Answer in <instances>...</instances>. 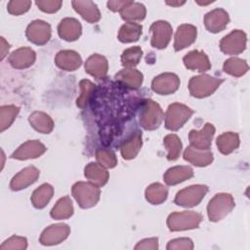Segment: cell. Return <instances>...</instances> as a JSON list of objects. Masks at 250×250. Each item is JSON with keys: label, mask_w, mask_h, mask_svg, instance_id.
<instances>
[{"label": "cell", "mask_w": 250, "mask_h": 250, "mask_svg": "<svg viewBox=\"0 0 250 250\" xmlns=\"http://www.w3.org/2000/svg\"><path fill=\"white\" fill-rule=\"evenodd\" d=\"M71 193L78 203L83 208L94 207L100 200L101 190L99 187L88 182H77L72 186Z\"/></svg>", "instance_id": "obj_1"}, {"label": "cell", "mask_w": 250, "mask_h": 250, "mask_svg": "<svg viewBox=\"0 0 250 250\" xmlns=\"http://www.w3.org/2000/svg\"><path fill=\"white\" fill-rule=\"evenodd\" d=\"M164 119V113L160 105L154 101L145 100L141 104L140 124L145 130L157 129Z\"/></svg>", "instance_id": "obj_2"}, {"label": "cell", "mask_w": 250, "mask_h": 250, "mask_svg": "<svg viewBox=\"0 0 250 250\" xmlns=\"http://www.w3.org/2000/svg\"><path fill=\"white\" fill-rule=\"evenodd\" d=\"M234 199L229 193H217L207 205V214L211 222H219L234 208Z\"/></svg>", "instance_id": "obj_3"}, {"label": "cell", "mask_w": 250, "mask_h": 250, "mask_svg": "<svg viewBox=\"0 0 250 250\" xmlns=\"http://www.w3.org/2000/svg\"><path fill=\"white\" fill-rule=\"evenodd\" d=\"M202 219V215L194 211L174 212L167 218V227L171 231L193 229L199 227Z\"/></svg>", "instance_id": "obj_4"}, {"label": "cell", "mask_w": 250, "mask_h": 250, "mask_svg": "<svg viewBox=\"0 0 250 250\" xmlns=\"http://www.w3.org/2000/svg\"><path fill=\"white\" fill-rule=\"evenodd\" d=\"M223 83L221 78L208 74L193 76L188 82V90L192 97L202 99L212 95Z\"/></svg>", "instance_id": "obj_5"}, {"label": "cell", "mask_w": 250, "mask_h": 250, "mask_svg": "<svg viewBox=\"0 0 250 250\" xmlns=\"http://www.w3.org/2000/svg\"><path fill=\"white\" fill-rule=\"evenodd\" d=\"M193 110L186 104L180 103L171 104L164 115L165 127L170 131H177L191 117Z\"/></svg>", "instance_id": "obj_6"}, {"label": "cell", "mask_w": 250, "mask_h": 250, "mask_svg": "<svg viewBox=\"0 0 250 250\" xmlns=\"http://www.w3.org/2000/svg\"><path fill=\"white\" fill-rule=\"evenodd\" d=\"M208 191L205 185H192L177 192L174 202L182 207L190 208L198 205Z\"/></svg>", "instance_id": "obj_7"}, {"label": "cell", "mask_w": 250, "mask_h": 250, "mask_svg": "<svg viewBox=\"0 0 250 250\" xmlns=\"http://www.w3.org/2000/svg\"><path fill=\"white\" fill-rule=\"evenodd\" d=\"M247 37L244 31L235 29L223 37L220 42V49L227 55H238L246 48Z\"/></svg>", "instance_id": "obj_8"}, {"label": "cell", "mask_w": 250, "mask_h": 250, "mask_svg": "<svg viewBox=\"0 0 250 250\" xmlns=\"http://www.w3.org/2000/svg\"><path fill=\"white\" fill-rule=\"evenodd\" d=\"M149 30L152 33L150 44L153 48L164 49L168 46L173 33L172 26L168 21H154L150 25Z\"/></svg>", "instance_id": "obj_9"}, {"label": "cell", "mask_w": 250, "mask_h": 250, "mask_svg": "<svg viewBox=\"0 0 250 250\" xmlns=\"http://www.w3.org/2000/svg\"><path fill=\"white\" fill-rule=\"evenodd\" d=\"M51 34V25L41 20H36L30 22L25 31L27 39L36 45H45L50 40Z\"/></svg>", "instance_id": "obj_10"}, {"label": "cell", "mask_w": 250, "mask_h": 250, "mask_svg": "<svg viewBox=\"0 0 250 250\" xmlns=\"http://www.w3.org/2000/svg\"><path fill=\"white\" fill-rule=\"evenodd\" d=\"M70 233V228L65 224L51 225L46 228L39 238L41 244L50 246L56 245L65 240Z\"/></svg>", "instance_id": "obj_11"}, {"label": "cell", "mask_w": 250, "mask_h": 250, "mask_svg": "<svg viewBox=\"0 0 250 250\" xmlns=\"http://www.w3.org/2000/svg\"><path fill=\"white\" fill-rule=\"evenodd\" d=\"M180 86V79L175 73L165 72L154 77L151 89L159 95H170L175 93Z\"/></svg>", "instance_id": "obj_12"}, {"label": "cell", "mask_w": 250, "mask_h": 250, "mask_svg": "<svg viewBox=\"0 0 250 250\" xmlns=\"http://www.w3.org/2000/svg\"><path fill=\"white\" fill-rule=\"evenodd\" d=\"M215 131V127L211 123H206L199 131L191 130L188 134L190 146L197 149H209Z\"/></svg>", "instance_id": "obj_13"}, {"label": "cell", "mask_w": 250, "mask_h": 250, "mask_svg": "<svg viewBox=\"0 0 250 250\" xmlns=\"http://www.w3.org/2000/svg\"><path fill=\"white\" fill-rule=\"evenodd\" d=\"M46 146L38 140H30L21 145L11 155L12 158L18 160H26L37 158L46 151Z\"/></svg>", "instance_id": "obj_14"}, {"label": "cell", "mask_w": 250, "mask_h": 250, "mask_svg": "<svg viewBox=\"0 0 250 250\" xmlns=\"http://www.w3.org/2000/svg\"><path fill=\"white\" fill-rule=\"evenodd\" d=\"M229 21V14L227 11L221 8H217L208 12L204 17L205 27L212 33H218L224 30L227 27Z\"/></svg>", "instance_id": "obj_15"}, {"label": "cell", "mask_w": 250, "mask_h": 250, "mask_svg": "<svg viewBox=\"0 0 250 250\" xmlns=\"http://www.w3.org/2000/svg\"><path fill=\"white\" fill-rule=\"evenodd\" d=\"M39 174V170L34 166H28L21 170L12 178L10 183L11 189L18 191L26 188L28 186L32 185L37 181Z\"/></svg>", "instance_id": "obj_16"}, {"label": "cell", "mask_w": 250, "mask_h": 250, "mask_svg": "<svg viewBox=\"0 0 250 250\" xmlns=\"http://www.w3.org/2000/svg\"><path fill=\"white\" fill-rule=\"evenodd\" d=\"M197 36V29L194 25L184 23L178 26L177 31L175 33V41H174V49L175 51H181L186 49L194 43Z\"/></svg>", "instance_id": "obj_17"}, {"label": "cell", "mask_w": 250, "mask_h": 250, "mask_svg": "<svg viewBox=\"0 0 250 250\" xmlns=\"http://www.w3.org/2000/svg\"><path fill=\"white\" fill-rule=\"evenodd\" d=\"M10 64L17 69H24L31 66L35 60V52L28 47H21L15 50L8 58Z\"/></svg>", "instance_id": "obj_18"}, {"label": "cell", "mask_w": 250, "mask_h": 250, "mask_svg": "<svg viewBox=\"0 0 250 250\" xmlns=\"http://www.w3.org/2000/svg\"><path fill=\"white\" fill-rule=\"evenodd\" d=\"M59 36L68 42L77 40L82 33L81 23L73 18H65L58 25Z\"/></svg>", "instance_id": "obj_19"}, {"label": "cell", "mask_w": 250, "mask_h": 250, "mask_svg": "<svg viewBox=\"0 0 250 250\" xmlns=\"http://www.w3.org/2000/svg\"><path fill=\"white\" fill-rule=\"evenodd\" d=\"M56 65L65 71H74L80 67L82 59L80 55L72 50L60 51L55 58Z\"/></svg>", "instance_id": "obj_20"}, {"label": "cell", "mask_w": 250, "mask_h": 250, "mask_svg": "<svg viewBox=\"0 0 250 250\" xmlns=\"http://www.w3.org/2000/svg\"><path fill=\"white\" fill-rule=\"evenodd\" d=\"M183 62L185 66L190 70L205 72L211 68L210 61L207 55L202 51L194 50L188 53L183 58Z\"/></svg>", "instance_id": "obj_21"}, {"label": "cell", "mask_w": 250, "mask_h": 250, "mask_svg": "<svg viewBox=\"0 0 250 250\" xmlns=\"http://www.w3.org/2000/svg\"><path fill=\"white\" fill-rule=\"evenodd\" d=\"M85 70L96 79H104L108 70V62L105 57L94 54L85 62Z\"/></svg>", "instance_id": "obj_22"}, {"label": "cell", "mask_w": 250, "mask_h": 250, "mask_svg": "<svg viewBox=\"0 0 250 250\" xmlns=\"http://www.w3.org/2000/svg\"><path fill=\"white\" fill-rule=\"evenodd\" d=\"M114 78L120 86L135 90L141 87L144 80V75L136 68H124L117 72Z\"/></svg>", "instance_id": "obj_23"}, {"label": "cell", "mask_w": 250, "mask_h": 250, "mask_svg": "<svg viewBox=\"0 0 250 250\" xmlns=\"http://www.w3.org/2000/svg\"><path fill=\"white\" fill-rule=\"evenodd\" d=\"M73 9L88 22L94 23L100 21L101 13L93 1L89 0H76L71 2Z\"/></svg>", "instance_id": "obj_24"}, {"label": "cell", "mask_w": 250, "mask_h": 250, "mask_svg": "<svg viewBox=\"0 0 250 250\" xmlns=\"http://www.w3.org/2000/svg\"><path fill=\"white\" fill-rule=\"evenodd\" d=\"M184 159L194 166L205 167L212 163L213 153L210 149H197L189 146L184 151Z\"/></svg>", "instance_id": "obj_25"}, {"label": "cell", "mask_w": 250, "mask_h": 250, "mask_svg": "<svg viewBox=\"0 0 250 250\" xmlns=\"http://www.w3.org/2000/svg\"><path fill=\"white\" fill-rule=\"evenodd\" d=\"M84 175L90 183L101 188L104 186L109 178V174L106 168L99 164L98 162H90L84 168Z\"/></svg>", "instance_id": "obj_26"}, {"label": "cell", "mask_w": 250, "mask_h": 250, "mask_svg": "<svg viewBox=\"0 0 250 250\" xmlns=\"http://www.w3.org/2000/svg\"><path fill=\"white\" fill-rule=\"evenodd\" d=\"M193 177V170L189 166H174L169 168L164 176L163 180L168 186H175L183 183Z\"/></svg>", "instance_id": "obj_27"}, {"label": "cell", "mask_w": 250, "mask_h": 250, "mask_svg": "<svg viewBox=\"0 0 250 250\" xmlns=\"http://www.w3.org/2000/svg\"><path fill=\"white\" fill-rule=\"evenodd\" d=\"M143 145L142 133L140 131L134 132L126 141L120 146V152L124 159L130 160L135 158L141 150Z\"/></svg>", "instance_id": "obj_28"}, {"label": "cell", "mask_w": 250, "mask_h": 250, "mask_svg": "<svg viewBox=\"0 0 250 250\" xmlns=\"http://www.w3.org/2000/svg\"><path fill=\"white\" fill-rule=\"evenodd\" d=\"M28 121L37 132L42 134H49L54 129L53 119L50 115L42 111L32 112L28 117Z\"/></svg>", "instance_id": "obj_29"}, {"label": "cell", "mask_w": 250, "mask_h": 250, "mask_svg": "<svg viewBox=\"0 0 250 250\" xmlns=\"http://www.w3.org/2000/svg\"><path fill=\"white\" fill-rule=\"evenodd\" d=\"M119 13L124 21L134 22L136 21H143L146 18V10L142 3L130 1Z\"/></svg>", "instance_id": "obj_30"}, {"label": "cell", "mask_w": 250, "mask_h": 250, "mask_svg": "<svg viewBox=\"0 0 250 250\" xmlns=\"http://www.w3.org/2000/svg\"><path fill=\"white\" fill-rule=\"evenodd\" d=\"M217 146L221 153L229 154L239 146V137L234 132H225L217 138Z\"/></svg>", "instance_id": "obj_31"}, {"label": "cell", "mask_w": 250, "mask_h": 250, "mask_svg": "<svg viewBox=\"0 0 250 250\" xmlns=\"http://www.w3.org/2000/svg\"><path fill=\"white\" fill-rule=\"evenodd\" d=\"M53 194L54 188L49 184H43L33 191L30 200L35 208L42 209L49 203Z\"/></svg>", "instance_id": "obj_32"}, {"label": "cell", "mask_w": 250, "mask_h": 250, "mask_svg": "<svg viewBox=\"0 0 250 250\" xmlns=\"http://www.w3.org/2000/svg\"><path fill=\"white\" fill-rule=\"evenodd\" d=\"M73 204L69 196L60 198L51 210V217L55 220H65L72 216Z\"/></svg>", "instance_id": "obj_33"}, {"label": "cell", "mask_w": 250, "mask_h": 250, "mask_svg": "<svg viewBox=\"0 0 250 250\" xmlns=\"http://www.w3.org/2000/svg\"><path fill=\"white\" fill-rule=\"evenodd\" d=\"M143 32V26L136 22L124 23L118 31V39L122 43L138 41Z\"/></svg>", "instance_id": "obj_34"}, {"label": "cell", "mask_w": 250, "mask_h": 250, "mask_svg": "<svg viewBox=\"0 0 250 250\" xmlns=\"http://www.w3.org/2000/svg\"><path fill=\"white\" fill-rule=\"evenodd\" d=\"M145 195L146 199L150 204L158 205L163 203L167 199L168 188L159 183H153L146 188Z\"/></svg>", "instance_id": "obj_35"}, {"label": "cell", "mask_w": 250, "mask_h": 250, "mask_svg": "<svg viewBox=\"0 0 250 250\" xmlns=\"http://www.w3.org/2000/svg\"><path fill=\"white\" fill-rule=\"evenodd\" d=\"M249 69L245 60L239 58H229L224 62V71L231 76L240 77Z\"/></svg>", "instance_id": "obj_36"}, {"label": "cell", "mask_w": 250, "mask_h": 250, "mask_svg": "<svg viewBox=\"0 0 250 250\" xmlns=\"http://www.w3.org/2000/svg\"><path fill=\"white\" fill-rule=\"evenodd\" d=\"M79 87L81 90V94L76 100V105L79 108H85L88 105L91 99L93 98L97 90V86L90 80L83 79L80 81Z\"/></svg>", "instance_id": "obj_37"}, {"label": "cell", "mask_w": 250, "mask_h": 250, "mask_svg": "<svg viewBox=\"0 0 250 250\" xmlns=\"http://www.w3.org/2000/svg\"><path fill=\"white\" fill-rule=\"evenodd\" d=\"M163 144L168 151L167 159L170 161L177 160L181 154L183 146L180 138L175 134H169L164 138Z\"/></svg>", "instance_id": "obj_38"}, {"label": "cell", "mask_w": 250, "mask_h": 250, "mask_svg": "<svg viewBox=\"0 0 250 250\" xmlns=\"http://www.w3.org/2000/svg\"><path fill=\"white\" fill-rule=\"evenodd\" d=\"M143 57V50L139 46L130 47L123 51L121 55V63L125 68H134Z\"/></svg>", "instance_id": "obj_39"}, {"label": "cell", "mask_w": 250, "mask_h": 250, "mask_svg": "<svg viewBox=\"0 0 250 250\" xmlns=\"http://www.w3.org/2000/svg\"><path fill=\"white\" fill-rule=\"evenodd\" d=\"M20 112V107L14 104L2 105L0 107V131L8 129Z\"/></svg>", "instance_id": "obj_40"}, {"label": "cell", "mask_w": 250, "mask_h": 250, "mask_svg": "<svg viewBox=\"0 0 250 250\" xmlns=\"http://www.w3.org/2000/svg\"><path fill=\"white\" fill-rule=\"evenodd\" d=\"M96 159L99 164L106 169L113 168L117 165V158L113 151L106 148H99L96 151Z\"/></svg>", "instance_id": "obj_41"}, {"label": "cell", "mask_w": 250, "mask_h": 250, "mask_svg": "<svg viewBox=\"0 0 250 250\" xmlns=\"http://www.w3.org/2000/svg\"><path fill=\"white\" fill-rule=\"evenodd\" d=\"M27 247V240L25 237L14 235L5 240L1 246V250H24Z\"/></svg>", "instance_id": "obj_42"}, {"label": "cell", "mask_w": 250, "mask_h": 250, "mask_svg": "<svg viewBox=\"0 0 250 250\" xmlns=\"http://www.w3.org/2000/svg\"><path fill=\"white\" fill-rule=\"evenodd\" d=\"M31 6V1H26V0H22V1H10L7 5V10L10 14L15 15V16H19L21 14L26 13L29 8Z\"/></svg>", "instance_id": "obj_43"}, {"label": "cell", "mask_w": 250, "mask_h": 250, "mask_svg": "<svg viewBox=\"0 0 250 250\" xmlns=\"http://www.w3.org/2000/svg\"><path fill=\"white\" fill-rule=\"evenodd\" d=\"M166 248L168 250H174V249H186V250H191L193 249V242L191 239L187 237H181L172 239L168 242Z\"/></svg>", "instance_id": "obj_44"}, {"label": "cell", "mask_w": 250, "mask_h": 250, "mask_svg": "<svg viewBox=\"0 0 250 250\" xmlns=\"http://www.w3.org/2000/svg\"><path fill=\"white\" fill-rule=\"evenodd\" d=\"M36 5L42 12L53 14L58 12L61 9L62 2L57 1V0H47V1L44 0V1H36Z\"/></svg>", "instance_id": "obj_45"}, {"label": "cell", "mask_w": 250, "mask_h": 250, "mask_svg": "<svg viewBox=\"0 0 250 250\" xmlns=\"http://www.w3.org/2000/svg\"><path fill=\"white\" fill-rule=\"evenodd\" d=\"M136 250L140 249H148V250H156L158 249V238L157 237H150L145 238L138 242L135 246Z\"/></svg>", "instance_id": "obj_46"}, {"label": "cell", "mask_w": 250, "mask_h": 250, "mask_svg": "<svg viewBox=\"0 0 250 250\" xmlns=\"http://www.w3.org/2000/svg\"><path fill=\"white\" fill-rule=\"evenodd\" d=\"M130 1L128 0H115V1H108L107 8L112 12H120Z\"/></svg>", "instance_id": "obj_47"}, {"label": "cell", "mask_w": 250, "mask_h": 250, "mask_svg": "<svg viewBox=\"0 0 250 250\" xmlns=\"http://www.w3.org/2000/svg\"><path fill=\"white\" fill-rule=\"evenodd\" d=\"M0 39H1V48H0L1 55H0V59L3 60L7 56V54H8V51L10 49V45L8 44V42H6L4 37H1Z\"/></svg>", "instance_id": "obj_48"}, {"label": "cell", "mask_w": 250, "mask_h": 250, "mask_svg": "<svg viewBox=\"0 0 250 250\" xmlns=\"http://www.w3.org/2000/svg\"><path fill=\"white\" fill-rule=\"evenodd\" d=\"M186 2L185 1H177V2H170V1H167L166 4L167 5H170V6H173V7H178V6H181V5H184Z\"/></svg>", "instance_id": "obj_49"}, {"label": "cell", "mask_w": 250, "mask_h": 250, "mask_svg": "<svg viewBox=\"0 0 250 250\" xmlns=\"http://www.w3.org/2000/svg\"><path fill=\"white\" fill-rule=\"evenodd\" d=\"M196 3L199 4V5H208V4H210V3H213V1H208V2H199V1H196Z\"/></svg>", "instance_id": "obj_50"}]
</instances>
